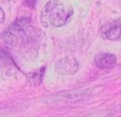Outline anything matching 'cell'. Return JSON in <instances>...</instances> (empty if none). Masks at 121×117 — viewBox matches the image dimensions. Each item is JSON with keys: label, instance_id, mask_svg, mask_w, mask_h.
<instances>
[{"label": "cell", "instance_id": "cell-1", "mask_svg": "<svg viewBox=\"0 0 121 117\" xmlns=\"http://www.w3.org/2000/svg\"><path fill=\"white\" fill-rule=\"evenodd\" d=\"M74 14L69 4L60 0H50L40 12V23L46 28H58L69 23Z\"/></svg>", "mask_w": 121, "mask_h": 117}, {"label": "cell", "instance_id": "cell-2", "mask_svg": "<svg viewBox=\"0 0 121 117\" xmlns=\"http://www.w3.org/2000/svg\"><path fill=\"white\" fill-rule=\"evenodd\" d=\"M34 34L29 25L28 18H22L15 21L6 29L2 34V39L7 45L16 47L18 46L21 50L30 49L33 43Z\"/></svg>", "mask_w": 121, "mask_h": 117}, {"label": "cell", "instance_id": "cell-3", "mask_svg": "<svg viewBox=\"0 0 121 117\" xmlns=\"http://www.w3.org/2000/svg\"><path fill=\"white\" fill-rule=\"evenodd\" d=\"M100 32L104 39L111 41L121 40V18L106 22L102 26Z\"/></svg>", "mask_w": 121, "mask_h": 117}, {"label": "cell", "instance_id": "cell-4", "mask_svg": "<svg viewBox=\"0 0 121 117\" xmlns=\"http://www.w3.org/2000/svg\"><path fill=\"white\" fill-rule=\"evenodd\" d=\"M55 69L59 73L71 75L76 73L79 69V63L74 58L66 57L60 60L55 64Z\"/></svg>", "mask_w": 121, "mask_h": 117}, {"label": "cell", "instance_id": "cell-5", "mask_svg": "<svg viewBox=\"0 0 121 117\" xmlns=\"http://www.w3.org/2000/svg\"><path fill=\"white\" fill-rule=\"evenodd\" d=\"M117 62V58L112 53H99L94 58V63L100 69H106L112 67Z\"/></svg>", "mask_w": 121, "mask_h": 117}, {"label": "cell", "instance_id": "cell-6", "mask_svg": "<svg viewBox=\"0 0 121 117\" xmlns=\"http://www.w3.org/2000/svg\"><path fill=\"white\" fill-rule=\"evenodd\" d=\"M44 73H45V67H41L39 70H37L33 73H31L29 76V81L30 83L33 86H39L41 82H42L43 77H44Z\"/></svg>", "mask_w": 121, "mask_h": 117}, {"label": "cell", "instance_id": "cell-7", "mask_svg": "<svg viewBox=\"0 0 121 117\" xmlns=\"http://www.w3.org/2000/svg\"><path fill=\"white\" fill-rule=\"evenodd\" d=\"M0 66L4 70H9L11 69L10 66H15L12 60L10 58V55H8L5 51L0 52Z\"/></svg>", "mask_w": 121, "mask_h": 117}, {"label": "cell", "instance_id": "cell-8", "mask_svg": "<svg viewBox=\"0 0 121 117\" xmlns=\"http://www.w3.org/2000/svg\"><path fill=\"white\" fill-rule=\"evenodd\" d=\"M5 19V13L2 9V7H0V24H2Z\"/></svg>", "mask_w": 121, "mask_h": 117}]
</instances>
